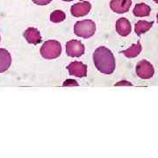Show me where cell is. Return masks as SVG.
<instances>
[{"label":"cell","instance_id":"7c38bea8","mask_svg":"<svg viewBox=\"0 0 158 158\" xmlns=\"http://www.w3.org/2000/svg\"><path fill=\"white\" fill-rule=\"evenodd\" d=\"M150 11H151L150 6H148L145 3H140L135 6V8L133 10V13L135 17L142 18L148 17L150 14Z\"/></svg>","mask_w":158,"mask_h":158},{"label":"cell","instance_id":"44dd1931","mask_svg":"<svg viewBox=\"0 0 158 158\" xmlns=\"http://www.w3.org/2000/svg\"><path fill=\"white\" fill-rule=\"evenodd\" d=\"M156 19H157V23H158V12H157V15H156Z\"/></svg>","mask_w":158,"mask_h":158},{"label":"cell","instance_id":"7402d4cb","mask_svg":"<svg viewBox=\"0 0 158 158\" xmlns=\"http://www.w3.org/2000/svg\"><path fill=\"white\" fill-rule=\"evenodd\" d=\"M0 40H1V37H0Z\"/></svg>","mask_w":158,"mask_h":158},{"label":"cell","instance_id":"3957f363","mask_svg":"<svg viewBox=\"0 0 158 158\" xmlns=\"http://www.w3.org/2000/svg\"><path fill=\"white\" fill-rule=\"evenodd\" d=\"M96 32V24L90 19L80 20L74 26V33L77 36L88 39L92 37Z\"/></svg>","mask_w":158,"mask_h":158},{"label":"cell","instance_id":"5bb4252c","mask_svg":"<svg viewBox=\"0 0 158 158\" xmlns=\"http://www.w3.org/2000/svg\"><path fill=\"white\" fill-rule=\"evenodd\" d=\"M141 49H142V47H141V43L138 41L136 44H133L127 49L122 51L121 54H123L127 58H135L141 54Z\"/></svg>","mask_w":158,"mask_h":158},{"label":"cell","instance_id":"52a82bcc","mask_svg":"<svg viewBox=\"0 0 158 158\" xmlns=\"http://www.w3.org/2000/svg\"><path fill=\"white\" fill-rule=\"evenodd\" d=\"M90 9L91 5L88 1H81L71 6L70 12L74 17H84L90 12Z\"/></svg>","mask_w":158,"mask_h":158},{"label":"cell","instance_id":"ffe728a7","mask_svg":"<svg viewBox=\"0 0 158 158\" xmlns=\"http://www.w3.org/2000/svg\"><path fill=\"white\" fill-rule=\"evenodd\" d=\"M153 1H154L155 3H156V4H158V0H153Z\"/></svg>","mask_w":158,"mask_h":158},{"label":"cell","instance_id":"8fae6325","mask_svg":"<svg viewBox=\"0 0 158 158\" xmlns=\"http://www.w3.org/2000/svg\"><path fill=\"white\" fill-rule=\"evenodd\" d=\"M11 56L9 51L0 48V73L6 72L11 67Z\"/></svg>","mask_w":158,"mask_h":158},{"label":"cell","instance_id":"7a4b0ae2","mask_svg":"<svg viewBox=\"0 0 158 158\" xmlns=\"http://www.w3.org/2000/svg\"><path fill=\"white\" fill-rule=\"evenodd\" d=\"M62 54V45L59 41L49 40L43 43L40 48V55L44 59L52 60L59 57Z\"/></svg>","mask_w":158,"mask_h":158},{"label":"cell","instance_id":"e0dca14e","mask_svg":"<svg viewBox=\"0 0 158 158\" xmlns=\"http://www.w3.org/2000/svg\"><path fill=\"white\" fill-rule=\"evenodd\" d=\"M32 1L35 5H38V6H46L52 2V0H32Z\"/></svg>","mask_w":158,"mask_h":158},{"label":"cell","instance_id":"d6986e66","mask_svg":"<svg viewBox=\"0 0 158 158\" xmlns=\"http://www.w3.org/2000/svg\"><path fill=\"white\" fill-rule=\"evenodd\" d=\"M62 1H65V2H71V1H73V0H62Z\"/></svg>","mask_w":158,"mask_h":158},{"label":"cell","instance_id":"4fadbf2b","mask_svg":"<svg viewBox=\"0 0 158 158\" xmlns=\"http://www.w3.org/2000/svg\"><path fill=\"white\" fill-rule=\"evenodd\" d=\"M153 24H154V21H151V22H148V21H146V20H139V21H137L135 26V34L138 36H140L142 34H145L149 29H151V27H153Z\"/></svg>","mask_w":158,"mask_h":158},{"label":"cell","instance_id":"9c48e42d","mask_svg":"<svg viewBox=\"0 0 158 158\" xmlns=\"http://www.w3.org/2000/svg\"><path fill=\"white\" fill-rule=\"evenodd\" d=\"M116 31L120 36H127L131 34L132 31V27H131V23L127 19V18H120L116 21Z\"/></svg>","mask_w":158,"mask_h":158},{"label":"cell","instance_id":"9a60e30c","mask_svg":"<svg viewBox=\"0 0 158 158\" xmlns=\"http://www.w3.org/2000/svg\"><path fill=\"white\" fill-rule=\"evenodd\" d=\"M66 18L65 12L61 10H56L50 14V20L54 23L62 22Z\"/></svg>","mask_w":158,"mask_h":158},{"label":"cell","instance_id":"ba28073f","mask_svg":"<svg viewBox=\"0 0 158 158\" xmlns=\"http://www.w3.org/2000/svg\"><path fill=\"white\" fill-rule=\"evenodd\" d=\"M131 5L132 0H112L110 2V8L118 14H123L129 11Z\"/></svg>","mask_w":158,"mask_h":158},{"label":"cell","instance_id":"ac0fdd59","mask_svg":"<svg viewBox=\"0 0 158 158\" xmlns=\"http://www.w3.org/2000/svg\"><path fill=\"white\" fill-rule=\"evenodd\" d=\"M120 85H127V86H132V84L128 82V81H126V80H123V81H120L117 83L115 86H120Z\"/></svg>","mask_w":158,"mask_h":158},{"label":"cell","instance_id":"5b68a950","mask_svg":"<svg viewBox=\"0 0 158 158\" xmlns=\"http://www.w3.org/2000/svg\"><path fill=\"white\" fill-rule=\"evenodd\" d=\"M66 53L70 57H80L85 53V46L77 40H69L66 43Z\"/></svg>","mask_w":158,"mask_h":158},{"label":"cell","instance_id":"277c9868","mask_svg":"<svg viewBox=\"0 0 158 158\" xmlns=\"http://www.w3.org/2000/svg\"><path fill=\"white\" fill-rule=\"evenodd\" d=\"M136 75L141 79H150L155 74L153 65L147 60H141L136 64Z\"/></svg>","mask_w":158,"mask_h":158},{"label":"cell","instance_id":"2e32d148","mask_svg":"<svg viewBox=\"0 0 158 158\" xmlns=\"http://www.w3.org/2000/svg\"><path fill=\"white\" fill-rule=\"evenodd\" d=\"M63 86H78V83L73 79H67L63 83Z\"/></svg>","mask_w":158,"mask_h":158},{"label":"cell","instance_id":"8992f818","mask_svg":"<svg viewBox=\"0 0 158 158\" xmlns=\"http://www.w3.org/2000/svg\"><path fill=\"white\" fill-rule=\"evenodd\" d=\"M67 69L70 76L77 77H85L87 76V66L78 61L70 62L67 66Z\"/></svg>","mask_w":158,"mask_h":158},{"label":"cell","instance_id":"6da1fadb","mask_svg":"<svg viewBox=\"0 0 158 158\" xmlns=\"http://www.w3.org/2000/svg\"><path fill=\"white\" fill-rule=\"evenodd\" d=\"M93 62L97 69L103 74L111 75L115 70V58L112 51L106 47L98 48L93 53Z\"/></svg>","mask_w":158,"mask_h":158},{"label":"cell","instance_id":"30bf717a","mask_svg":"<svg viewBox=\"0 0 158 158\" xmlns=\"http://www.w3.org/2000/svg\"><path fill=\"white\" fill-rule=\"evenodd\" d=\"M24 37L30 44L37 45L41 42V35L40 31L34 27H28L24 32Z\"/></svg>","mask_w":158,"mask_h":158}]
</instances>
